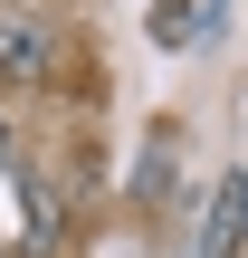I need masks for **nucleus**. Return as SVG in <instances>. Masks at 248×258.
Listing matches in <instances>:
<instances>
[{
  "instance_id": "nucleus-3",
  "label": "nucleus",
  "mask_w": 248,
  "mask_h": 258,
  "mask_svg": "<svg viewBox=\"0 0 248 258\" xmlns=\"http://www.w3.org/2000/svg\"><path fill=\"white\" fill-rule=\"evenodd\" d=\"M153 38H162V48H191V10H182V0H162V19H153Z\"/></svg>"
},
{
  "instance_id": "nucleus-2",
  "label": "nucleus",
  "mask_w": 248,
  "mask_h": 258,
  "mask_svg": "<svg viewBox=\"0 0 248 258\" xmlns=\"http://www.w3.org/2000/svg\"><path fill=\"white\" fill-rule=\"evenodd\" d=\"M248 249V172L220 182V211H210V230H201V258H239Z\"/></svg>"
},
{
  "instance_id": "nucleus-4",
  "label": "nucleus",
  "mask_w": 248,
  "mask_h": 258,
  "mask_svg": "<svg viewBox=\"0 0 248 258\" xmlns=\"http://www.w3.org/2000/svg\"><path fill=\"white\" fill-rule=\"evenodd\" d=\"M0 163H10V134H0Z\"/></svg>"
},
{
  "instance_id": "nucleus-1",
  "label": "nucleus",
  "mask_w": 248,
  "mask_h": 258,
  "mask_svg": "<svg viewBox=\"0 0 248 258\" xmlns=\"http://www.w3.org/2000/svg\"><path fill=\"white\" fill-rule=\"evenodd\" d=\"M48 57H57V38H48V10H0V77H19V86H48Z\"/></svg>"
}]
</instances>
